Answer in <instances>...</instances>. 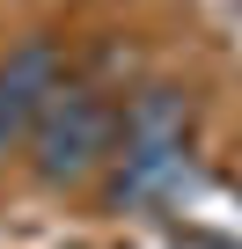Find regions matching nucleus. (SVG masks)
<instances>
[{"label":"nucleus","instance_id":"nucleus-1","mask_svg":"<svg viewBox=\"0 0 242 249\" xmlns=\"http://www.w3.org/2000/svg\"><path fill=\"white\" fill-rule=\"evenodd\" d=\"M117 147V110L95 81H59L37 132H30V169L44 183H88Z\"/></svg>","mask_w":242,"mask_h":249},{"label":"nucleus","instance_id":"nucleus-2","mask_svg":"<svg viewBox=\"0 0 242 249\" xmlns=\"http://www.w3.org/2000/svg\"><path fill=\"white\" fill-rule=\"evenodd\" d=\"M59 81L66 73H59V44L52 37H30L22 52L0 59V161L37 132V117H44V103H52Z\"/></svg>","mask_w":242,"mask_h":249},{"label":"nucleus","instance_id":"nucleus-3","mask_svg":"<svg viewBox=\"0 0 242 249\" xmlns=\"http://www.w3.org/2000/svg\"><path fill=\"white\" fill-rule=\"evenodd\" d=\"M191 191V147H117L110 205H169Z\"/></svg>","mask_w":242,"mask_h":249},{"label":"nucleus","instance_id":"nucleus-4","mask_svg":"<svg viewBox=\"0 0 242 249\" xmlns=\"http://www.w3.org/2000/svg\"><path fill=\"white\" fill-rule=\"evenodd\" d=\"M184 124H191L184 88H140L117 110V147H184Z\"/></svg>","mask_w":242,"mask_h":249}]
</instances>
